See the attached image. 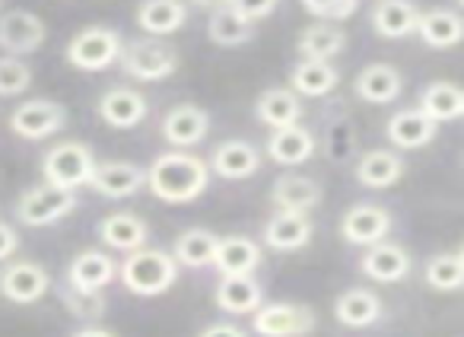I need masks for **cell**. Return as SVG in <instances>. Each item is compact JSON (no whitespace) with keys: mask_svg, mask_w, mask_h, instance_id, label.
Listing matches in <instances>:
<instances>
[{"mask_svg":"<svg viewBox=\"0 0 464 337\" xmlns=\"http://www.w3.org/2000/svg\"><path fill=\"white\" fill-rule=\"evenodd\" d=\"M207 182H210L207 162L188 149H169L147 166V188L162 204L198 201L207 191Z\"/></svg>","mask_w":464,"mask_h":337,"instance_id":"obj_1","label":"cell"},{"mask_svg":"<svg viewBox=\"0 0 464 337\" xmlns=\"http://www.w3.org/2000/svg\"><path fill=\"white\" fill-rule=\"evenodd\" d=\"M118 277H121L124 290L134 293V296H162L166 290H172L175 280H179V265L169 252L162 248H137L128 252L124 261L118 265Z\"/></svg>","mask_w":464,"mask_h":337,"instance_id":"obj_2","label":"cell"},{"mask_svg":"<svg viewBox=\"0 0 464 337\" xmlns=\"http://www.w3.org/2000/svg\"><path fill=\"white\" fill-rule=\"evenodd\" d=\"M92 168H96V156L80 140L54 143V147L45 149V156H42V176H45V182L64 191L86 188Z\"/></svg>","mask_w":464,"mask_h":337,"instance_id":"obj_3","label":"cell"},{"mask_svg":"<svg viewBox=\"0 0 464 337\" xmlns=\"http://www.w3.org/2000/svg\"><path fill=\"white\" fill-rule=\"evenodd\" d=\"M121 48H124V39L118 29L90 26V29H80V33L67 42L64 58H67V64L77 67V71L99 73V71H109L111 64H118Z\"/></svg>","mask_w":464,"mask_h":337,"instance_id":"obj_4","label":"cell"},{"mask_svg":"<svg viewBox=\"0 0 464 337\" xmlns=\"http://www.w3.org/2000/svg\"><path fill=\"white\" fill-rule=\"evenodd\" d=\"M121 71L140 83H160L179 71V48L160 39H137L121 48Z\"/></svg>","mask_w":464,"mask_h":337,"instance_id":"obj_5","label":"cell"},{"mask_svg":"<svg viewBox=\"0 0 464 337\" xmlns=\"http://www.w3.org/2000/svg\"><path fill=\"white\" fill-rule=\"evenodd\" d=\"M77 191H64V188H54V185L42 182L35 188H26L16 201V220L23 226H52V223L64 220L77 210Z\"/></svg>","mask_w":464,"mask_h":337,"instance_id":"obj_6","label":"cell"},{"mask_svg":"<svg viewBox=\"0 0 464 337\" xmlns=\"http://www.w3.org/2000/svg\"><path fill=\"white\" fill-rule=\"evenodd\" d=\"M315 324V309L303 303H271L252 312V331L258 337H309Z\"/></svg>","mask_w":464,"mask_h":337,"instance_id":"obj_7","label":"cell"},{"mask_svg":"<svg viewBox=\"0 0 464 337\" xmlns=\"http://www.w3.org/2000/svg\"><path fill=\"white\" fill-rule=\"evenodd\" d=\"M67 124V109L52 99H29L10 111V130L23 140H48Z\"/></svg>","mask_w":464,"mask_h":337,"instance_id":"obj_8","label":"cell"},{"mask_svg":"<svg viewBox=\"0 0 464 337\" xmlns=\"http://www.w3.org/2000/svg\"><path fill=\"white\" fill-rule=\"evenodd\" d=\"M48 39V26L33 10H7L0 14V52L10 58L35 54Z\"/></svg>","mask_w":464,"mask_h":337,"instance_id":"obj_9","label":"cell"},{"mask_svg":"<svg viewBox=\"0 0 464 337\" xmlns=\"http://www.w3.org/2000/svg\"><path fill=\"white\" fill-rule=\"evenodd\" d=\"M160 134L166 143H172V149H188L198 147L210 134V111L204 105L194 102H179L162 115Z\"/></svg>","mask_w":464,"mask_h":337,"instance_id":"obj_10","label":"cell"},{"mask_svg":"<svg viewBox=\"0 0 464 337\" xmlns=\"http://www.w3.org/2000/svg\"><path fill=\"white\" fill-rule=\"evenodd\" d=\"M52 290V274L39 261H14L0 271V296L16 305L39 303Z\"/></svg>","mask_w":464,"mask_h":337,"instance_id":"obj_11","label":"cell"},{"mask_svg":"<svg viewBox=\"0 0 464 337\" xmlns=\"http://www.w3.org/2000/svg\"><path fill=\"white\" fill-rule=\"evenodd\" d=\"M143 185H147V168L143 166L128 159H109V162H96L86 188L109 197V201H121V197L137 195Z\"/></svg>","mask_w":464,"mask_h":337,"instance_id":"obj_12","label":"cell"},{"mask_svg":"<svg viewBox=\"0 0 464 337\" xmlns=\"http://www.w3.org/2000/svg\"><path fill=\"white\" fill-rule=\"evenodd\" d=\"M392 226V214L382 204H353L341 217V236L350 246H375V242L388 239Z\"/></svg>","mask_w":464,"mask_h":337,"instance_id":"obj_13","label":"cell"},{"mask_svg":"<svg viewBox=\"0 0 464 337\" xmlns=\"http://www.w3.org/2000/svg\"><path fill=\"white\" fill-rule=\"evenodd\" d=\"M207 168H210L213 176L226 178V182H246V178L258 176L261 149L248 140H223L210 153Z\"/></svg>","mask_w":464,"mask_h":337,"instance_id":"obj_14","label":"cell"},{"mask_svg":"<svg viewBox=\"0 0 464 337\" xmlns=\"http://www.w3.org/2000/svg\"><path fill=\"white\" fill-rule=\"evenodd\" d=\"M360 267L375 284H401V280H407V274H411L413 258L404 246L382 239V242H375V246H366V255H362Z\"/></svg>","mask_w":464,"mask_h":337,"instance_id":"obj_15","label":"cell"},{"mask_svg":"<svg viewBox=\"0 0 464 337\" xmlns=\"http://www.w3.org/2000/svg\"><path fill=\"white\" fill-rule=\"evenodd\" d=\"M147 111H150L147 99L134 86H111L99 99V118L115 130H130L137 124H143Z\"/></svg>","mask_w":464,"mask_h":337,"instance_id":"obj_16","label":"cell"},{"mask_svg":"<svg viewBox=\"0 0 464 337\" xmlns=\"http://www.w3.org/2000/svg\"><path fill=\"white\" fill-rule=\"evenodd\" d=\"M315 236V223L309 214H290V210H277L271 220L265 223L261 242L274 252H299L305 248Z\"/></svg>","mask_w":464,"mask_h":337,"instance_id":"obj_17","label":"cell"},{"mask_svg":"<svg viewBox=\"0 0 464 337\" xmlns=\"http://www.w3.org/2000/svg\"><path fill=\"white\" fill-rule=\"evenodd\" d=\"M404 90V77L394 64H385V61H372L366 64L353 80V92L369 105H388L401 96Z\"/></svg>","mask_w":464,"mask_h":337,"instance_id":"obj_18","label":"cell"},{"mask_svg":"<svg viewBox=\"0 0 464 337\" xmlns=\"http://www.w3.org/2000/svg\"><path fill=\"white\" fill-rule=\"evenodd\" d=\"M213 299L226 315H252L258 305H265V286L255 280V274H229L219 277Z\"/></svg>","mask_w":464,"mask_h":337,"instance_id":"obj_19","label":"cell"},{"mask_svg":"<svg viewBox=\"0 0 464 337\" xmlns=\"http://www.w3.org/2000/svg\"><path fill=\"white\" fill-rule=\"evenodd\" d=\"M265 149L277 166H305L315 156L318 137L303 124H290V128L271 130Z\"/></svg>","mask_w":464,"mask_h":337,"instance_id":"obj_20","label":"cell"},{"mask_svg":"<svg viewBox=\"0 0 464 337\" xmlns=\"http://www.w3.org/2000/svg\"><path fill=\"white\" fill-rule=\"evenodd\" d=\"M382 312H385V305H382L379 293L366 290V286H350L334 303V318L343 328H353V331L372 328L382 318Z\"/></svg>","mask_w":464,"mask_h":337,"instance_id":"obj_21","label":"cell"},{"mask_svg":"<svg viewBox=\"0 0 464 337\" xmlns=\"http://www.w3.org/2000/svg\"><path fill=\"white\" fill-rule=\"evenodd\" d=\"M261 261H265V252L255 239H248V236H219L217 255H213V267L219 271V277L255 274Z\"/></svg>","mask_w":464,"mask_h":337,"instance_id":"obj_22","label":"cell"},{"mask_svg":"<svg viewBox=\"0 0 464 337\" xmlns=\"http://www.w3.org/2000/svg\"><path fill=\"white\" fill-rule=\"evenodd\" d=\"M271 201L277 210H290V214H312L322 204V185L312 182L309 176H296V172H284L277 182L271 185Z\"/></svg>","mask_w":464,"mask_h":337,"instance_id":"obj_23","label":"cell"},{"mask_svg":"<svg viewBox=\"0 0 464 337\" xmlns=\"http://www.w3.org/2000/svg\"><path fill=\"white\" fill-rule=\"evenodd\" d=\"M439 124L432 118H426L420 109H401L388 118L385 124V137L388 143H394L398 149H423L426 143H432Z\"/></svg>","mask_w":464,"mask_h":337,"instance_id":"obj_24","label":"cell"},{"mask_svg":"<svg viewBox=\"0 0 464 337\" xmlns=\"http://www.w3.org/2000/svg\"><path fill=\"white\" fill-rule=\"evenodd\" d=\"M417 35L423 39V45L436 48V52H449V48H455L458 42H461V35H464L461 14H458L455 7L420 10Z\"/></svg>","mask_w":464,"mask_h":337,"instance_id":"obj_25","label":"cell"},{"mask_svg":"<svg viewBox=\"0 0 464 337\" xmlns=\"http://www.w3.org/2000/svg\"><path fill=\"white\" fill-rule=\"evenodd\" d=\"M99 242L115 252H137V248L147 246L150 239V226L147 220H140L137 214H128V210H118V214H109L102 223H99Z\"/></svg>","mask_w":464,"mask_h":337,"instance_id":"obj_26","label":"cell"},{"mask_svg":"<svg viewBox=\"0 0 464 337\" xmlns=\"http://www.w3.org/2000/svg\"><path fill=\"white\" fill-rule=\"evenodd\" d=\"M188 7L185 0H143L137 7V26L150 35V39H166L185 29Z\"/></svg>","mask_w":464,"mask_h":337,"instance_id":"obj_27","label":"cell"},{"mask_svg":"<svg viewBox=\"0 0 464 337\" xmlns=\"http://www.w3.org/2000/svg\"><path fill=\"white\" fill-rule=\"evenodd\" d=\"M115 277L118 265L99 248H86V252L73 255V261L67 265V284L77 290H105Z\"/></svg>","mask_w":464,"mask_h":337,"instance_id":"obj_28","label":"cell"},{"mask_svg":"<svg viewBox=\"0 0 464 337\" xmlns=\"http://www.w3.org/2000/svg\"><path fill=\"white\" fill-rule=\"evenodd\" d=\"M255 118L271 130L290 128V124H299V118H303V99L290 86H271L255 102Z\"/></svg>","mask_w":464,"mask_h":337,"instance_id":"obj_29","label":"cell"},{"mask_svg":"<svg viewBox=\"0 0 464 337\" xmlns=\"http://www.w3.org/2000/svg\"><path fill=\"white\" fill-rule=\"evenodd\" d=\"M372 29L382 39H407L417 33L420 7L413 0H379L372 7Z\"/></svg>","mask_w":464,"mask_h":337,"instance_id":"obj_30","label":"cell"},{"mask_svg":"<svg viewBox=\"0 0 464 337\" xmlns=\"http://www.w3.org/2000/svg\"><path fill=\"white\" fill-rule=\"evenodd\" d=\"M404 159H401L394 149H369L360 162H356V182L362 188H372V191H382V188H392L404 178Z\"/></svg>","mask_w":464,"mask_h":337,"instance_id":"obj_31","label":"cell"},{"mask_svg":"<svg viewBox=\"0 0 464 337\" xmlns=\"http://www.w3.org/2000/svg\"><path fill=\"white\" fill-rule=\"evenodd\" d=\"M296 48L303 54V61H334L347 48V33L337 23L315 20L299 33Z\"/></svg>","mask_w":464,"mask_h":337,"instance_id":"obj_32","label":"cell"},{"mask_svg":"<svg viewBox=\"0 0 464 337\" xmlns=\"http://www.w3.org/2000/svg\"><path fill=\"white\" fill-rule=\"evenodd\" d=\"M217 242L219 236L210 233L204 226L185 229V233L175 236L172 242V258L179 267H188V271H204V267L213 265V255H217Z\"/></svg>","mask_w":464,"mask_h":337,"instance_id":"obj_33","label":"cell"},{"mask_svg":"<svg viewBox=\"0 0 464 337\" xmlns=\"http://www.w3.org/2000/svg\"><path fill=\"white\" fill-rule=\"evenodd\" d=\"M420 111H423L426 118H432L436 124L442 121H458V118L464 115V92L458 83H451V80H432V83L423 86V92H420Z\"/></svg>","mask_w":464,"mask_h":337,"instance_id":"obj_34","label":"cell"},{"mask_svg":"<svg viewBox=\"0 0 464 337\" xmlns=\"http://www.w3.org/2000/svg\"><path fill=\"white\" fill-rule=\"evenodd\" d=\"M337 83H341V71L334 67V61H299L290 71V90L296 96L322 99L334 92Z\"/></svg>","mask_w":464,"mask_h":337,"instance_id":"obj_35","label":"cell"},{"mask_svg":"<svg viewBox=\"0 0 464 337\" xmlns=\"http://www.w3.org/2000/svg\"><path fill=\"white\" fill-rule=\"evenodd\" d=\"M252 35H255V23L236 16L229 7H223V4H217V7H213L210 20H207V39H210L213 45L239 48V45H246Z\"/></svg>","mask_w":464,"mask_h":337,"instance_id":"obj_36","label":"cell"},{"mask_svg":"<svg viewBox=\"0 0 464 337\" xmlns=\"http://www.w3.org/2000/svg\"><path fill=\"white\" fill-rule=\"evenodd\" d=\"M426 286L436 293H458L464 284V252H439L423 265Z\"/></svg>","mask_w":464,"mask_h":337,"instance_id":"obj_37","label":"cell"},{"mask_svg":"<svg viewBox=\"0 0 464 337\" xmlns=\"http://www.w3.org/2000/svg\"><path fill=\"white\" fill-rule=\"evenodd\" d=\"M64 309L71 312L77 322H102L105 312H109V299H105V290H77V286L64 284L58 290Z\"/></svg>","mask_w":464,"mask_h":337,"instance_id":"obj_38","label":"cell"},{"mask_svg":"<svg viewBox=\"0 0 464 337\" xmlns=\"http://www.w3.org/2000/svg\"><path fill=\"white\" fill-rule=\"evenodd\" d=\"M29 86H33V67L23 58L0 54V99L23 96Z\"/></svg>","mask_w":464,"mask_h":337,"instance_id":"obj_39","label":"cell"},{"mask_svg":"<svg viewBox=\"0 0 464 337\" xmlns=\"http://www.w3.org/2000/svg\"><path fill=\"white\" fill-rule=\"evenodd\" d=\"M299 4L305 14L324 23H347L360 10V0H299Z\"/></svg>","mask_w":464,"mask_h":337,"instance_id":"obj_40","label":"cell"},{"mask_svg":"<svg viewBox=\"0 0 464 337\" xmlns=\"http://www.w3.org/2000/svg\"><path fill=\"white\" fill-rule=\"evenodd\" d=\"M219 4H223V7H229L232 14L242 16V20H248V23L267 20V16L280 7V0H219Z\"/></svg>","mask_w":464,"mask_h":337,"instance_id":"obj_41","label":"cell"},{"mask_svg":"<svg viewBox=\"0 0 464 337\" xmlns=\"http://www.w3.org/2000/svg\"><path fill=\"white\" fill-rule=\"evenodd\" d=\"M324 147H328L331 159H347L350 149H353V130L347 121L328 124V137H324Z\"/></svg>","mask_w":464,"mask_h":337,"instance_id":"obj_42","label":"cell"},{"mask_svg":"<svg viewBox=\"0 0 464 337\" xmlns=\"http://www.w3.org/2000/svg\"><path fill=\"white\" fill-rule=\"evenodd\" d=\"M16 248H20V236H16V229L10 226V223L0 220V261H7L10 255H16Z\"/></svg>","mask_w":464,"mask_h":337,"instance_id":"obj_43","label":"cell"},{"mask_svg":"<svg viewBox=\"0 0 464 337\" xmlns=\"http://www.w3.org/2000/svg\"><path fill=\"white\" fill-rule=\"evenodd\" d=\"M198 337H248V334L239 328V324H232V322H217V324H207V328L200 331Z\"/></svg>","mask_w":464,"mask_h":337,"instance_id":"obj_44","label":"cell"},{"mask_svg":"<svg viewBox=\"0 0 464 337\" xmlns=\"http://www.w3.org/2000/svg\"><path fill=\"white\" fill-rule=\"evenodd\" d=\"M73 337H118V334H111V331L99 328V324H86V328H80Z\"/></svg>","mask_w":464,"mask_h":337,"instance_id":"obj_45","label":"cell"},{"mask_svg":"<svg viewBox=\"0 0 464 337\" xmlns=\"http://www.w3.org/2000/svg\"><path fill=\"white\" fill-rule=\"evenodd\" d=\"M198 4H207V0H198ZM217 4H219V0H213V7H217Z\"/></svg>","mask_w":464,"mask_h":337,"instance_id":"obj_46","label":"cell"}]
</instances>
